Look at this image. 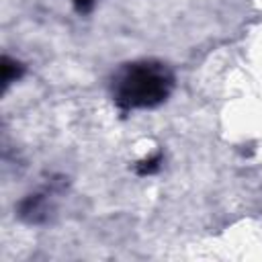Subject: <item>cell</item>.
I'll return each mask as SVG.
<instances>
[{
	"instance_id": "1",
	"label": "cell",
	"mask_w": 262,
	"mask_h": 262,
	"mask_svg": "<svg viewBox=\"0 0 262 262\" xmlns=\"http://www.w3.org/2000/svg\"><path fill=\"white\" fill-rule=\"evenodd\" d=\"M174 90V72L158 59H141L121 66L111 80L115 104L123 111L154 108L168 100Z\"/></svg>"
},
{
	"instance_id": "2",
	"label": "cell",
	"mask_w": 262,
	"mask_h": 262,
	"mask_svg": "<svg viewBox=\"0 0 262 262\" xmlns=\"http://www.w3.org/2000/svg\"><path fill=\"white\" fill-rule=\"evenodd\" d=\"M66 188V180L63 178H53L49 180L47 188L43 190H37V192H31L27 194L18 207H16V213L23 221L31 223V225H39V223H45L53 211V205H51V199L53 194L61 192Z\"/></svg>"
},
{
	"instance_id": "3",
	"label": "cell",
	"mask_w": 262,
	"mask_h": 262,
	"mask_svg": "<svg viewBox=\"0 0 262 262\" xmlns=\"http://www.w3.org/2000/svg\"><path fill=\"white\" fill-rule=\"evenodd\" d=\"M23 72H25V68H23L20 61L10 59L8 55H4L2 57V88L6 90L12 82H16L23 76Z\"/></svg>"
},
{
	"instance_id": "4",
	"label": "cell",
	"mask_w": 262,
	"mask_h": 262,
	"mask_svg": "<svg viewBox=\"0 0 262 262\" xmlns=\"http://www.w3.org/2000/svg\"><path fill=\"white\" fill-rule=\"evenodd\" d=\"M162 162H164V156H162V151H158V154H154V156H149V158L139 160V162L135 164V172H137L139 176H151V174H156V172L162 168Z\"/></svg>"
},
{
	"instance_id": "5",
	"label": "cell",
	"mask_w": 262,
	"mask_h": 262,
	"mask_svg": "<svg viewBox=\"0 0 262 262\" xmlns=\"http://www.w3.org/2000/svg\"><path fill=\"white\" fill-rule=\"evenodd\" d=\"M96 0H74V8L78 14H88L92 8H94Z\"/></svg>"
}]
</instances>
